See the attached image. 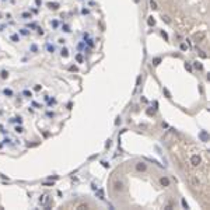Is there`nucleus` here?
<instances>
[{
	"label": "nucleus",
	"instance_id": "f257e3e1",
	"mask_svg": "<svg viewBox=\"0 0 210 210\" xmlns=\"http://www.w3.org/2000/svg\"><path fill=\"white\" fill-rule=\"evenodd\" d=\"M112 186H114V191L115 192H122L123 188H125V184L122 179H115L114 184H112Z\"/></svg>",
	"mask_w": 210,
	"mask_h": 210
},
{
	"label": "nucleus",
	"instance_id": "f03ea898",
	"mask_svg": "<svg viewBox=\"0 0 210 210\" xmlns=\"http://www.w3.org/2000/svg\"><path fill=\"white\" fill-rule=\"evenodd\" d=\"M200 163H202V160H200L199 156H192L191 157V164L193 165V167H199Z\"/></svg>",
	"mask_w": 210,
	"mask_h": 210
},
{
	"label": "nucleus",
	"instance_id": "7ed1b4c3",
	"mask_svg": "<svg viewBox=\"0 0 210 210\" xmlns=\"http://www.w3.org/2000/svg\"><path fill=\"white\" fill-rule=\"evenodd\" d=\"M205 37H206L205 32H202V31H200V32H196V34L193 35V39H195L196 42H202V41L205 39Z\"/></svg>",
	"mask_w": 210,
	"mask_h": 210
},
{
	"label": "nucleus",
	"instance_id": "20e7f679",
	"mask_svg": "<svg viewBox=\"0 0 210 210\" xmlns=\"http://www.w3.org/2000/svg\"><path fill=\"white\" fill-rule=\"evenodd\" d=\"M136 169L137 171H146V164L144 163H137L136 164Z\"/></svg>",
	"mask_w": 210,
	"mask_h": 210
},
{
	"label": "nucleus",
	"instance_id": "39448f33",
	"mask_svg": "<svg viewBox=\"0 0 210 210\" xmlns=\"http://www.w3.org/2000/svg\"><path fill=\"white\" fill-rule=\"evenodd\" d=\"M160 184L163 185V186H168V185H169V179H168V178H164V176H163V178L160 179Z\"/></svg>",
	"mask_w": 210,
	"mask_h": 210
},
{
	"label": "nucleus",
	"instance_id": "423d86ee",
	"mask_svg": "<svg viewBox=\"0 0 210 210\" xmlns=\"http://www.w3.org/2000/svg\"><path fill=\"white\" fill-rule=\"evenodd\" d=\"M191 184L193 185V186H199V181L196 179V176H193V175L191 176Z\"/></svg>",
	"mask_w": 210,
	"mask_h": 210
},
{
	"label": "nucleus",
	"instance_id": "0eeeda50",
	"mask_svg": "<svg viewBox=\"0 0 210 210\" xmlns=\"http://www.w3.org/2000/svg\"><path fill=\"white\" fill-rule=\"evenodd\" d=\"M48 7L52 9V10H56L59 7V4H58V3H48Z\"/></svg>",
	"mask_w": 210,
	"mask_h": 210
},
{
	"label": "nucleus",
	"instance_id": "6e6552de",
	"mask_svg": "<svg viewBox=\"0 0 210 210\" xmlns=\"http://www.w3.org/2000/svg\"><path fill=\"white\" fill-rule=\"evenodd\" d=\"M48 200H49V197H48L46 195H43V196L41 197V199H39V202H41V205H45Z\"/></svg>",
	"mask_w": 210,
	"mask_h": 210
},
{
	"label": "nucleus",
	"instance_id": "1a4fd4ad",
	"mask_svg": "<svg viewBox=\"0 0 210 210\" xmlns=\"http://www.w3.org/2000/svg\"><path fill=\"white\" fill-rule=\"evenodd\" d=\"M86 209H88V205H86V203H81L77 206V210H86Z\"/></svg>",
	"mask_w": 210,
	"mask_h": 210
},
{
	"label": "nucleus",
	"instance_id": "9d476101",
	"mask_svg": "<svg viewBox=\"0 0 210 210\" xmlns=\"http://www.w3.org/2000/svg\"><path fill=\"white\" fill-rule=\"evenodd\" d=\"M147 23H148V25H151V27H153V25H156V20L153 18V17L148 18V21H147Z\"/></svg>",
	"mask_w": 210,
	"mask_h": 210
},
{
	"label": "nucleus",
	"instance_id": "9b49d317",
	"mask_svg": "<svg viewBox=\"0 0 210 210\" xmlns=\"http://www.w3.org/2000/svg\"><path fill=\"white\" fill-rule=\"evenodd\" d=\"M97 195H98L100 199H104V191H102V189H100V191L97 192Z\"/></svg>",
	"mask_w": 210,
	"mask_h": 210
},
{
	"label": "nucleus",
	"instance_id": "f8f14e48",
	"mask_svg": "<svg viewBox=\"0 0 210 210\" xmlns=\"http://www.w3.org/2000/svg\"><path fill=\"white\" fill-rule=\"evenodd\" d=\"M150 6H151V9H153V10H157V9H158V7H157V3H156V2H153V0L150 2Z\"/></svg>",
	"mask_w": 210,
	"mask_h": 210
},
{
	"label": "nucleus",
	"instance_id": "ddd939ff",
	"mask_svg": "<svg viewBox=\"0 0 210 210\" xmlns=\"http://www.w3.org/2000/svg\"><path fill=\"white\" fill-rule=\"evenodd\" d=\"M163 20H164V21L167 23V24H169V23H171V18H169L168 15H163Z\"/></svg>",
	"mask_w": 210,
	"mask_h": 210
},
{
	"label": "nucleus",
	"instance_id": "4468645a",
	"mask_svg": "<svg viewBox=\"0 0 210 210\" xmlns=\"http://www.w3.org/2000/svg\"><path fill=\"white\" fill-rule=\"evenodd\" d=\"M160 62H161V59H160V58H156L154 60H153V64H156V66H157V64H160Z\"/></svg>",
	"mask_w": 210,
	"mask_h": 210
},
{
	"label": "nucleus",
	"instance_id": "2eb2a0df",
	"mask_svg": "<svg viewBox=\"0 0 210 210\" xmlns=\"http://www.w3.org/2000/svg\"><path fill=\"white\" fill-rule=\"evenodd\" d=\"M195 67L197 69V70H202V64L199 62H195Z\"/></svg>",
	"mask_w": 210,
	"mask_h": 210
},
{
	"label": "nucleus",
	"instance_id": "dca6fc26",
	"mask_svg": "<svg viewBox=\"0 0 210 210\" xmlns=\"http://www.w3.org/2000/svg\"><path fill=\"white\" fill-rule=\"evenodd\" d=\"M76 59H77V62H79V63H81V62H83V56H81V55H77V56H76Z\"/></svg>",
	"mask_w": 210,
	"mask_h": 210
},
{
	"label": "nucleus",
	"instance_id": "f3484780",
	"mask_svg": "<svg viewBox=\"0 0 210 210\" xmlns=\"http://www.w3.org/2000/svg\"><path fill=\"white\" fill-rule=\"evenodd\" d=\"M161 35L165 38V39H168V35H167V32H164V31H161Z\"/></svg>",
	"mask_w": 210,
	"mask_h": 210
},
{
	"label": "nucleus",
	"instance_id": "a211bd4d",
	"mask_svg": "<svg viewBox=\"0 0 210 210\" xmlns=\"http://www.w3.org/2000/svg\"><path fill=\"white\" fill-rule=\"evenodd\" d=\"M182 206H184V207H186V209H188V203H186V202H185L184 199H182Z\"/></svg>",
	"mask_w": 210,
	"mask_h": 210
},
{
	"label": "nucleus",
	"instance_id": "6ab92c4d",
	"mask_svg": "<svg viewBox=\"0 0 210 210\" xmlns=\"http://www.w3.org/2000/svg\"><path fill=\"white\" fill-rule=\"evenodd\" d=\"M185 67H186V69H188V70H189V71H191V70H192V67H191V64H188V63H186V64H185Z\"/></svg>",
	"mask_w": 210,
	"mask_h": 210
},
{
	"label": "nucleus",
	"instance_id": "aec40b11",
	"mask_svg": "<svg viewBox=\"0 0 210 210\" xmlns=\"http://www.w3.org/2000/svg\"><path fill=\"white\" fill-rule=\"evenodd\" d=\"M186 48H188V46L185 45V43H182V45H181V49H182V51H185V49H186Z\"/></svg>",
	"mask_w": 210,
	"mask_h": 210
},
{
	"label": "nucleus",
	"instance_id": "412c9836",
	"mask_svg": "<svg viewBox=\"0 0 210 210\" xmlns=\"http://www.w3.org/2000/svg\"><path fill=\"white\" fill-rule=\"evenodd\" d=\"M2 77H3V79L7 77V71H3V73H2Z\"/></svg>",
	"mask_w": 210,
	"mask_h": 210
},
{
	"label": "nucleus",
	"instance_id": "4be33fe9",
	"mask_svg": "<svg viewBox=\"0 0 210 210\" xmlns=\"http://www.w3.org/2000/svg\"><path fill=\"white\" fill-rule=\"evenodd\" d=\"M62 55H63V56H67V51L63 49V51H62Z\"/></svg>",
	"mask_w": 210,
	"mask_h": 210
},
{
	"label": "nucleus",
	"instance_id": "5701e85b",
	"mask_svg": "<svg viewBox=\"0 0 210 210\" xmlns=\"http://www.w3.org/2000/svg\"><path fill=\"white\" fill-rule=\"evenodd\" d=\"M4 94H7V95H11V91H10V90H4Z\"/></svg>",
	"mask_w": 210,
	"mask_h": 210
},
{
	"label": "nucleus",
	"instance_id": "b1692460",
	"mask_svg": "<svg viewBox=\"0 0 210 210\" xmlns=\"http://www.w3.org/2000/svg\"><path fill=\"white\" fill-rule=\"evenodd\" d=\"M164 92H165V95H167L168 98H169V97H171V95H169V92H168V90H164Z\"/></svg>",
	"mask_w": 210,
	"mask_h": 210
},
{
	"label": "nucleus",
	"instance_id": "393cba45",
	"mask_svg": "<svg viewBox=\"0 0 210 210\" xmlns=\"http://www.w3.org/2000/svg\"><path fill=\"white\" fill-rule=\"evenodd\" d=\"M11 38H13V41H17V39H18V37H17V35H13Z\"/></svg>",
	"mask_w": 210,
	"mask_h": 210
},
{
	"label": "nucleus",
	"instance_id": "a878e982",
	"mask_svg": "<svg viewBox=\"0 0 210 210\" xmlns=\"http://www.w3.org/2000/svg\"><path fill=\"white\" fill-rule=\"evenodd\" d=\"M15 130H17L18 133H21V132H23V128H17V129H15Z\"/></svg>",
	"mask_w": 210,
	"mask_h": 210
}]
</instances>
